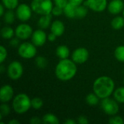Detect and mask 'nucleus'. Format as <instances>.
I'll list each match as a JSON object with an SVG mask.
<instances>
[{
  "label": "nucleus",
  "mask_w": 124,
  "mask_h": 124,
  "mask_svg": "<svg viewBox=\"0 0 124 124\" xmlns=\"http://www.w3.org/2000/svg\"><path fill=\"white\" fill-rule=\"evenodd\" d=\"M55 76L62 81H68L71 80L76 75L77 66L76 63L71 59L60 60L55 67Z\"/></svg>",
  "instance_id": "obj_1"
},
{
  "label": "nucleus",
  "mask_w": 124,
  "mask_h": 124,
  "mask_svg": "<svg viewBox=\"0 0 124 124\" xmlns=\"http://www.w3.org/2000/svg\"><path fill=\"white\" fill-rule=\"evenodd\" d=\"M93 92H94L100 99L102 100L110 97L115 91V83L113 80L107 76H102L97 78L92 86Z\"/></svg>",
  "instance_id": "obj_2"
},
{
  "label": "nucleus",
  "mask_w": 124,
  "mask_h": 124,
  "mask_svg": "<svg viewBox=\"0 0 124 124\" xmlns=\"http://www.w3.org/2000/svg\"><path fill=\"white\" fill-rule=\"evenodd\" d=\"M31 108V100L25 93L17 94L12 100V109L19 115L27 113Z\"/></svg>",
  "instance_id": "obj_3"
},
{
  "label": "nucleus",
  "mask_w": 124,
  "mask_h": 124,
  "mask_svg": "<svg viewBox=\"0 0 124 124\" xmlns=\"http://www.w3.org/2000/svg\"><path fill=\"white\" fill-rule=\"evenodd\" d=\"M31 7L33 12L41 16L52 14L54 7L52 0H32Z\"/></svg>",
  "instance_id": "obj_4"
},
{
  "label": "nucleus",
  "mask_w": 124,
  "mask_h": 124,
  "mask_svg": "<svg viewBox=\"0 0 124 124\" xmlns=\"http://www.w3.org/2000/svg\"><path fill=\"white\" fill-rule=\"evenodd\" d=\"M18 54L23 59H32L37 53L36 46L33 43L23 42L20 44L17 49Z\"/></svg>",
  "instance_id": "obj_5"
},
{
  "label": "nucleus",
  "mask_w": 124,
  "mask_h": 124,
  "mask_svg": "<svg viewBox=\"0 0 124 124\" xmlns=\"http://www.w3.org/2000/svg\"><path fill=\"white\" fill-rule=\"evenodd\" d=\"M101 108L103 112L106 115L110 116L117 115L119 111L118 102L115 99H111L110 97H107L102 100Z\"/></svg>",
  "instance_id": "obj_6"
},
{
  "label": "nucleus",
  "mask_w": 124,
  "mask_h": 124,
  "mask_svg": "<svg viewBox=\"0 0 124 124\" xmlns=\"http://www.w3.org/2000/svg\"><path fill=\"white\" fill-rule=\"evenodd\" d=\"M7 73L8 77L10 79L13 81L18 80L21 78V76L23 74V67L20 62L12 61L9 64Z\"/></svg>",
  "instance_id": "obj_7"
},
{
  "label": "nucleus",
  "mask_w": 124,
  "mask_h": 124,
  "mask_svg": "<svg viewBox=\"0 0 124 124\" xmlns=\"http://www.w3.org/2000/svg\"><path fill=\"white\" fill-rule=\"evenodd\" d=\"M31 7L26 4H20L16 8L15 14L16 17L22 22H26L29 20L32 15Z\"/></svg>",
  "instance_id": "obj_8"
},
{
  "label": "nucleus",
  "mask_w": 124,
  "mask_h": 124,
  "mask_svg": "<svg viewBox=\"0 0 124 124\" xmlns=\"http://www.w3.org/2000/svg\"><path fill=\"white\" fill-rule=\"evenodd\" d=\"M33 29L28 24L22 23L17 25L15 30V36L20 40H26L31 37L33 33Z\"/></svg>",
  "instance_id": "obj_9"
},
{
  "label": "nucleus",
  "mask_w": 124,
  "mask_h": 124,
  "mask_svg": "<svg viewBox=\"0 0 124 124\" xmlns=\"http://www.w3.org/2000/svg\"><path fill=\"white\" fill-rule=\"evenodd\" d=\"M89 53L87 49L84 47H78L76 49L71 55V59L76 64H83L89 59Z\"/></svg>",
  "instance_id": "obj_10"
},
{
  "label": "nucleus",
  "mask_w": 124,
  "mask_h": 124,
  "mask_svg": "<svg viewBox=\"0 0 124 124\" xmlns=\"http://www.w3.org/2000/svg\"><path fill=\"white\" fill-rule=\"evenodd\" d=\"M84 4L94 12H101L108 7V0H86Z\"/></svg>",
  "instance_id": "obj_11"
},
{
  "label": "nucleus",
  "mask_w": 124,
  "mask_h": 124,
  "mask_svg": "<svg viewBox=\"0 0 124 124\" xmlns=\"http://www.w3.org/2000/svg\"><path fill=\"white\" fill-rule=\"evenodd\" d=\"M46 33L42 29H38L33 32L31 41L36 46H42L46 41Z\"/></svg>",
  "instance_id": "obj_12"
},
{
  "label": "nucleus",
  "mask_w": 124,
  "mask_h": 124,
  "mask_svg": "<svg viewBox=\"0 0 124 124\" xmlns=\"http://www.w3.org/2000/svg\"><path fill=\"white\" fill-rule=\"evenodd\" d=\"M14 90L9 84L3 85L0 89V100L3 103H7L13 99Z\"/></svg>",
  "instance_id": "obj_13"
},
{
  "label": "nucleus",
  "mask_w": 124,
  "mask_h": 124,
  "mask_svg": "<svg viewBox=\"0 0 124 124\" xmlns=\"http://www.w3.org/2000/svg\"><path fill=\"white\" fill-rule=\"evenodd\" d=\"M108 12L112 15H118L123 12L124 3L122 0H112L108 4Z\"/></svg>",
  "instance_id": "obj_14"
},
{
  "label": "nucleus",
  "mask_w": 124,
  "mask_h": 124,
  "mask_svg": "<svg viewBox=\"0 0 124 124\" xmlns=\"http://www.w3.org/2000/svg\"><path fill=\"white\" fill-rule=\"evenodd\" d=\"M51 32L54 33L57 37L61 36L65 32V25L64 23L59 20L53 21L50 25Z\"/></svg>",
  "instance_id": "obj_15"
},
{
  "label": "nucleus",
  "mask_w": 124,
  "mask_h": 124,
  "mask_svg": "<svg viewBox=\"0 0 124 124\" xmlns=\"http://www.w3.org/2000/svg\"><path fill=\"white\" fill-rule=\"evenodd\" d=\"M52 24V14L41 15L38 20V25L41 29H46Z\"/></svg>",
  "instance_id": "obj_16"
},
{
  "label": "nucleus",
  "mask_w": 124,
  "mask_h": 124,
  "mask_svg": "<svg viewBox=\"0 0 124 124\" xmlns=\"http://www.w3.org/2000/svg\"><path fill=\"white\" fill-rule=\"evenodd\" d=\"M56 55L60 60L67 59L70 56V49L65 45H60L56 49Z\"/></svg>",
  "instance_id": "obj_17"
},
{
  "label": "nucleus",
  "mask_w": 124,
  "mask_h": 124,
  "mask_svg": "<svg viewBox=\"0 0 124 124\" xmlns=\"http://www.w3.org/2000/svg\"><path fill=\"white\" fill-rule=\"evenodd\" d=\"M76 6L68 2V4L63 8L65 15L68 18L76 17Z\"/></svg>",
  "instance_id": "obj_18"
},
{
  "label": "nucleus",
  "mask_w": 124,
  "mask_h": 124,
  "mask_svg": "<svg viewBox=\"0 0 124 124\" xmlns=\"http://www.w3.org/2000/svg\"><path fill=\"white\" fill-rule=\"evenodd\" d=\"M1 35L3 39L10 40L12 38H13L14 35H15V30H13V28L10 26H4L1 30Z\"/></svg>",
  "instance_id": "obj_19"
},
{
  "label": "nucleus",
  "mask_w": 124,
  "mask_h": 124,
  "mask_svg": "<svg viewBox=\"0 0 124 124\" xmlns=\"http://www.w3.org/2000/svg\"><path fill=\"white\" fill-rule=\"evenodd\" d=\"M43 124H58L60 123L58 118L52 113H46L42 118Z\"/></svg>",
  "instance_id": "obj_20"
},
{
  "label": "nucleus",
  "mask_w": 124,
  "mask_h": 124,
  "mask_svg": "<svg viewBox=\"0 0 124 124\" xmlns=\"http://www.w3.org/2000/svg\"><path fill=\"white\" fill-rule=\"evenodd\" d=\"M111 26L115 30H120L124 27V17L116 16L111 21Z\"/></svg>",
  "instance_id": "obj_21"
},
{
  "label": "nucleus",
  "mask_w": 124,
  "mask_h": 124,
  "mask_svg": "<svg viewBox=\"0 0 124 124\" xmlns=\"http://www.w3.org/2000/svg\"><path fill=\"white\" fill-rule=\"evenodd\" d=\"M3 17V20L4 22L7 24H12L14 23L15 20V17H16V14L13 12L12 9H8L7 11L5 12V13L4 14Z\"/></svg>",
  "instance_id": "obj_22"
},
{
  "label": "nucleus",
  "mask_w": 124,
  "mask_h": 124,
  "mask_svg": "<svg viewBox=\"0 0 124 124\" xmlns=\"http://www.w3.org/2000/svg\"><path fill=\"white\" fill-rule=\"evenodd\" d=\"M100 102V97L94 93H89L86 97V102L90 106H96Z\"/></svg>",
  "instance_id": "obj_23"
},
{
  "label": "nucleus",
  "mask_w": 124,
  "mask_h": 124,
  "mask_svg": "<svg viewBox=\"0 0 124 124\" xmlns=\"http://www.w3.org/2000/svg\"><path fill=\"white\" fill-rule=\"evenodd\" d=\"M113 97L118 103H124V86L117 88L113 92Z\"/></svg>",
  "instance_id": "obj_24"
},
{
  "label": "nucleus",
  "mask_w": 124,
  "mask_h": 124,
  "mask_svg": "<svg viewBox=\"0 0 124 124\" xmlns=\"http://www.w3.org/2000/svg\"><path fill=\"white\" fill-rule=\"evenodd\" d=\"M1 4L7 9H15L19 5V0H1Z\"/></svg>",
  "instance_id": "obj_25"
},
{
  "label": "nucleus",
  "mask_w": 124,
  "mask_h": 124,
  "mask_svg": "<svg viewBox=\"0 0 124 124\" xmlns=\"http://www.w3.org/2000/svg\"><path fill=\"white\" fill-rule=\"evenodd\" d=\"M88 7L84 4L79 5L76 7V17L78 18H84L87 15L88 13Z\"/></svg>",
  "instance_id": "obj_26"
},
{
  "label": "nucleus",
  "mask_w": 124,
  "mask_h": 124,
  "mask_svg": "<svg viewBox=\"0 0 124 124\" xmlns=\"http://www.w3.org/2000/svg\"><path fill=\"white\" fill-rule=\"evenodd\" d=\"M35 64L37 68L40 69H44L48 65L46 58L43 56H38L35 58Z\"/></svg>",
  "instance_id": "obj_27"
},
{
  "label": "nucleus",
  "mask_w": 124,
  "mask_h": 124,
  "mask_svg": "<svg viewBox=\"0 0 124 124\" xmlns=\"http://www.w3.org/2000/svg\"><path fill=\"white\" fill-rule=\"evenodd\" d=\"M114 56L119 62H124V46L121 45L118 46L114 52Z\"/></svg>",
  "instance_id": "obj_28"
},
{
  "label": "nucleus",
  "mask_w": 124,
  "mask_h": 124,
  "mask_svg": "<svg viewBox=\"0 0 124 124\" xmlns=\"http://www.w3.org/2000/svg\"><path fill=\"white\" fill-rule=\"evenodd\" d=\"M44 105V102L42 99L39 97H34L31 100V108L35 110L41 109Z\"/></svg>",
  "instance_id": "obj_29"
},
{
  "label": "nucleus",
  "mask_w": 124,
  "mask_h": 124,
  "mask_svg": "<svg viewBox=\"0 0 124 124\" xmlns=\"http://www.w3.org/2000/svg\"><path fill=\"white\" fill-rule=\"evenodd\" d=\"M10 113V108L7 103H3L0 106V116L1 118L7 116Z\"/></svg>",
  "instance_id": "obj_30"
},
{
  "label": "nucleus",
  "mask_w": 124,
  "mask_h": 124,
  "mask_svg": "<svg viewBox=\"0 0 124 124\" xmlns=\"http://www.w3.org/2000/svg\"><path fill=\"white\" fill-rule=\"evenodd\" d=\"M108 123L110 124H124V121L122 117L115 115L110 116V118L108 120Z\"/></svg>",
  "instance_id": "obj_31"
},
{
  "label": "nucleus",
  "mask_w": 124,
  "mask_h": 124,
  "mask_svg": "<svg viewBox=\"0 0 124 124\" xmlns=\"http://www.w3.org/2000/svg\"><path fill=\"white\" fill-rule=\"evenodd\" d=\"M7 57V51L4 46H0V63L2 64Z\"/></svg>",
  "instance_id": "obj_32"
},
{
  "label": "nucleus",
  "mask_w": 124,
  "mask_h": 124,
  "mask_svg": "<svg viewBox=\"0 0 124 124\" xmlns=\"http://www.w3.org/2000/svg\"><path fill=\"white\" fill-rule=\"evenodd\" d=\"M64 13V10H63V8L62 7H60L58 6H54L52 9V15H54V16H60L62 15V14Z\"/></svg>",
  "instance_id": "obj_33"
},
{
  "label": "nucleus",
  "mask_w": 124,
  "mask_h": 124,
  "mask_svg": "<svg viewBox=\"0 0 124 124\" xmlns=\"http://www.w3.org/2000/svg\"><path fill=\"white\" fill-rule=\"evenodd\" d=\"M54 4L60 7L64 8L69 2V0H54Z\"/></svg>",
  "instance_id": "obj_34"
},
{
  "label": "nucleus",
  "mask_w": 124,
  "mask_h": 124,
  "mask_svg": "<svg viewBox=\"0 0 124 124\" xmlns=\"http://www.w3.org/2000/svg\"><path fill=\"white\" fill-rule=\"evenodd\" d=\"M20 39H18L17 36L15 38H12L9 41V45L13 46V47H16L17 46H19L20 44Z\"/></svg>",
  "instance_id": "obj_35"
},
{
  "label": "nucleus",
  "mask_w": 124,
  "mask_h": 124,
  "mask_svg": "<svg viewBox=\"0 0 124 124\" xmlns=\"http://www.w3.org/2000/svg\"><path fill=\"white\" fill-rule=\"evenodd\" d=\"M77 123L79 124H89V120L86 116H80L78 118Z\"/></svg>",
  "instance_id": "obj_36"
},
{
  "label": "nucleus",
  "mask_w": 124,
  "mask_h": 124,
  "mask_svg": "<svg viewBox=\"0 0 124 124\" xmlns=\"http://www.w3.org/2000/svg\"><path fill=\"white\" fill-rule=\"evenodd\" d=\"M41 123H43L42 119H41L38 116H33L30 120V124H40Z\"/></svg>",
  "instance_id": "obj_37"
},
{
  "label": "nucleus",
  "mask_w": 124,
  "mask_h": 124,
  "mask_svg": "<svg viewBox=\"0 0 124 124\" xmlns=\"http://www.w3.org/2000/svg\"><path fill=\"white\" fill-rule=\"evenodd\" d=\"M69 2L71 3L72 4L78 7L79 5H81L84 2V0H69Z\"/></svg>",
  "instance_id": "obj_38"
},
{
  "label": "nucleus",
  "mask_w": 124,
  "mask_h": 124,
  "mask_svg": "<svg viewBox=\"0 0 124 124\" xmlns=\"http://www.w3.org/2000/svg\"><path fill=\"white\" fill-rule=\"evenodd\" d=\"M57 36L54 34V33H50L48 36H47V39L49 41H54L55 40H56V39H57Z\"/></svg>",
  "instance_id": "obj_39"
},
{
  "label": "nucleus",
  "mask_w": 124,
  "mask_h": 124,
  "mask_svg": "<svg viewBox=\"0 0 124 124\" xmlns=\"http://www.w3.org/2000/svg\"><path fill=\"white\" fill-rule=\"evenodd\" d=\"M64 123L65 124H76L77 123V121H76L75 120L71 119V118H68Z\"/></svg>",
  "instance_id": "obj_40"
},
{
  "label": "nucleus",
  "mask_w": 124,
  "mask_h": 124,
  "mask_svg": "<svg viewBox=\"0 0 124 124\" xmlns=\"http://www.w3.org/2000/svg\"><path fill=\"white\" fill-rule=\"evenodd\" d=\"M4 9H6L5 7H4V6L1 4V5H0V16H3L4 15V14L5 13V12H4Z\"/></svg>",
  "instance_id": "obj_41"
},
{
  "label": "nucleus",
  "mask_w": 124,
  "mask_h": 124,
  "mask_svg": "<svg viewBox=\"0 0 124 124\" xmlns=\"http://www.w3.org/2000/svg\"><path fill=\"white\" fill-rule=\"evenodd\" d=\"M8 124H20V121H17V120H16V119H12V120L9 121L8 122Z\"/></svg>",
  "instance_id": "obj_42"
},
{
  "label": "nucleus",
  "mask_w": 124,
  "mask_h": 124,
  "mask_svg": "<svg viewBox=\"0 0 124 124\" xmlns=\"http://www.w3.org/2000/svg\"><path fill=\"white\" fill-rule=\"evenodd\" d=\"M4 65L2 64H1V66H0V72L1 73H4Z\"/></svg>",
  "instance_id": "obj_43"
},
{
  "label": "nucleus",
  "mask_w": 124,
  "mask_h": 124,
  "mask_svg": "<svg viewBox=\"0 0 124 124\" xmlns=\"http://www.w3.org/2000/svg\"><path fill=\"white\" fill-rule=\"evenodd\" d=\"M122 13H123V17H124V10H123V12H122Z\"/></svg>",
  "instance_id": "obj_44"
},
{
  "label": "nucleus",
  "mask_w": 124,
  "mask_h": 124,
  "mask_svg": "<svg viewBox=\"0 0 124 124\" xmlns=\"http://www.w3.org/2000/svg\"></svg>",
  "instance_id": "obj_45"
}]
</instances>
